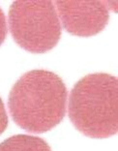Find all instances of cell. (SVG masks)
I'll list each match as a JSON object with an SVG mask.
<instances>
[{"instance_id": "cell-7", "label": "cell", "mask_w": 118, "mask_h": 151, "mask_svg": "<svg viewBox=\"0 0 118 151\" xmlns=\"http://www.w3.org/2000/svg\"><path fill=\"white\" fill-rule=\"evenodd\" d=\"M7 32H8V29H7V22H6V18L3 11L0 8V46L3 44V42L5 41L6 37H7Z\"/></svg>"}, {"instance_id": "cell-2", "label": "cell", "mask_w": 118, "mask_h": 151, "mask_svg": "<svg viewBox=\"0 0 118 151\" xmlns=\"http://www.w3.org/2000/svg\"><path fill=\"white\" fill-rule=\"evenodd\" d=\"M118 81L96 73L77 82L69 97L68 113L73 125L92 139H106L118 130Z\"/></svg>"}, {"instance_id": "cell-6", "label": "cell", "mask_w": 118, "mask_h": 151, "mask_svg": "<svg viewBox=\"0 0 118 151\" xmlns=\"http://www.w3.org/2000/svg\"><path fill=\"white\" fill-rule=\"evenodd\" d=\"M7 126H8V115L2 99L0 98V135L7 129Z\"/></svg>"}, {"instance_id": "cell-1", "label": "cell", "mask_w": 118, "mask_h": 151, "mask_svg": "<svg viewBox=\"0 0 118 151\" xmlns=\"http://www.w3.org/2000/svg\"><path fill=\"white\" fill-rule=\"evenodd\" d=\"M67 95L66 85L56 74L45 70L27 72L9 94L10 114L24 131L47 132L63 120Z\"/></svg>"}, {"instance_id": "cell-5", "label": "cell", "mask_w": 118, "mask_h": 151, "mask_svg": "<svg viewBox=\"0 0 118 151\" xmlns=\"http://www.w3.org/2000/svg\"><path fill=\"white\" fill-rule=\"evenodd\" d=\"M0 151H51V148L39 137L16 135L0 143Z\"/></svg>"}, {"instance_id": "cell-3", "label": "cell", "mask_w": 118, "mask_h": 151, "mask_svg": "<svg viewBox=\"0 0 118 151\" xmlns=\"http://www.w3.org/2000/svg\"><path fill=\"white\" fill-rule=\"evenodd\" d=\"M8 20L14 40L29 52H47L60 40L61 23L51 1H15Z\"/></svg>"}, {"instance_id": "cell-4", "label": "cell", "mask_w": 118, "mask_h": 151, "mask_svg": "<svg viewBox=\"0 0 118 151\" xmlns=\"http://www.w3.org/2000/svg\"><path fill=\"white\" fill-rule=\"evenodd\" d=\"M62 26L72 35L90 37L109 22V10L104 1H55Z\"/></svg>"}]
</instances>
